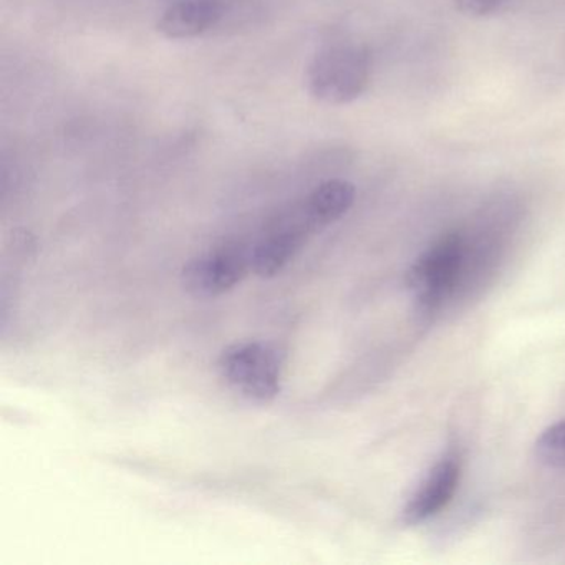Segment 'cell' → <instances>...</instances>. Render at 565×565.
Returning <instances> with one entry per match:
<instances>
[{"instance_id": "4", "label": "cell", "mask_w": 565, "mask_h": 565, "mask_svg": "<svg viewBox=\"0 0 565 565\" xmlns=\"http://www.w3.org/2000/svg\"><path fill=\"white\" fill-rule=\"evenodd\" d=\"M466 254L465 234L452 231L433 243L409 267L406 286L415 290L423 312H435L451 296L465 270Z\"/></svg>"}, {"instance_id": "9", "label": "cell", "mask_w": 565, "mask_h": 565, "mask_svg": "<svg viewBox=\"0 0 565 565\" xmlns=\"http://www.w3.org/2000/svg\"><path fill=\"white\" fill-rule=\"evenodd\" d=\"M515 0H456V8L469 18H489L511 8Z\"/></svg>"}, {"instance_id": "6", "label": "cell", "mask_w": 565, "mask_h": 565, "mask_svg": "<svg viewBox=\"0 0 565 565\" xmlns=\"http://www.w3.org/2000/svg\"><path fill=\"white\" fill-rule=\"evenodd\" d=\"M459 479H461V461L458 456L448 455L436 462L435 468L428 472L425 481L406 502L403 509V522L419 524L438 514L455 495Z\"/></svg>"}, {"instance_id": "7", "label": "cell", "mask_w": 565, "mask_h": 565, "mask_svg": "<svg viewBox=\"0 0 565 565\" xmlns=\"http://www.w3.org/2000/svg\"><path fill=\"white\" fill-rule=\"evenodd\" d=\"M221 8L214 0H181L161 14L157 29L170 41H186L217 24Z\"/></svg>"}, {"instance_id": "1", "label": "cell", "mask_w": 565, "mask_h": 565, "mask_svg": "<svg viewBox=\"0 0 565 565\" xmlns=\"http://www.w3.org/2000/svg\"><path fill=\"white\" fill-rule=\"evenodd\" d=\"M369 47L355 42L327 45L307 67L306 84L316 100L347 105L362 97L372 81Z\"/></svg>"}, {"instance_id": "2", "label": "cell", "mask_w": 565, "mask_h": 565, "mask_svg": "<svg viewBox=\"0 0 565 565\" xmlns=\"http://www.w3.org/2000/svg\"><path fill=\"white\" fill-rule=\"evenodd\" d=\"M326 227L307 196L280 211L250 246L253 273L259 277H274L282 273L310 237Z\"/></svg>"}, {"instance_id": "8", "label": "cell", "mask_w": 565, "mask_h": 565, "mask_svg": "<svg viewBox=\"0 0 565 565\" xmlns=\"http://www.w3.org/2000/svg\"><path fill=\"white\" fill-rule=\"evenodd\" d=\"M535 458L548 468H565V419L542 431L534 446Z\"/></svg>"}, {"instance_id": "5", "label": "cell", "mask_w": 565, "mask_h": 565, "mask_svg": "<svg viewBox=\"0 0 565 565\" xmlns=\"http://www.w3.org/2000/svg\"><path fill=\"white\" fill-rule=\"evenodd\" d=\"M253 270L250 246L230 241L193 257L181 273L184 289L198 299L224 296Z\"/></svg>"}, {"instance_id": "3", "label": "cell", "mask_w": 565, "mask_h": 565, "mask_svg": "<svg viewBox=\"0 0 565 565\" xmlns=\"http://www.w3.org/2000/svg\"><path fill=\"white\" fill-rule=\"evenodd\" d=\"M217 370L227 386L249 402L269 403L280 393L282 356L267 343H233L221 353Z\"/></svg>"}]
</instances>
